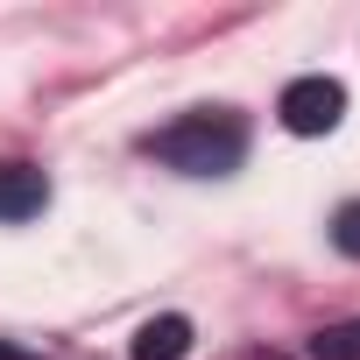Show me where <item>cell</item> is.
Listing matches in <instances>:
<instances>
[{"mask_svg":"<svg viewBox=\"0 0 360 360\" xmlns=\"http://www.w3.org/2000/svg\"><path fill=\"white\" fill-rule=\"evenodd\" d=\"M184 353H191V318H176V311H162L134 332V360H184Z\"/></svg>","mask_w":360,"mask_h":360,"instance_id":"277c9868","label":"cell"},{"mask_svg":"<svg viewBox=\"0 0 360 360\" xmlns=\"http://www.w3.org/2000/svg\"><path fill=\"white\" fill-rule=\"evenodd\" d=\"M332 248H339V255H353V262H360V198H346V205H339V212H332Z\"/></svg>","mask_w":360,"mask_h":360,"instance_id":"8992f818","label":"cell"},{"mask_svg":"<svg viewBox=\"0 0 360 360\" xmlns=\"http://www.w3.org/2000/svg\"><path fill=\"white\" fill-rule=\"evenodd\" d=\"M248 360H283V353H248Z\"/></svg>","mask_w":360,"mask_h":360,"instance_id":"ba28073f","label":"cell"},{"mask_svg":"<svg viewBox=\"0 0 360 360\" xmlns=\"http://www.w3.org/2000/svg\"><path fill=\"white\" fill-rule=\"evenodd\" d=\"M311 360H360V318H346V325H325V332L311 339Z\"/></svg>","mask_w":360,"mask_h":360,"instance_id":"5b68a950","label":"cell"},{"mask_svg":"<svg viewBox=\"0 0 360 360\" xmlns=\"http://www.w3.org/2000/svg\"><path fill=\"white\" fill-rule=\"evenodd\" d=\"M276 113H283V127H290V134H332V127L346 120V85H339V78H325V71L290 78V85H283V99H276Z\"/></svg>","mask_w":360,"mask_h":360,"instance_id":"7a4b0ae2","label":"cell"},{"mask_svg":"<svg viewBox=\"0 0 360 360\" xmlns=\"http://www.w3.org/2000/svg\"><path fill=\"white\" fill-rule=\"evenodd\" d=\"M50 205V176L43 169H29V162H8L0 169V226H22V219H36Z\"/></svg>","mask_w":360,"mask_h":360,"instance_id":"3957f363","label":"cell"},{"mask_svg":"<svg viewBox=\"0 0 360 360\" xmlns=\"http://www.w3.org/2000/svg\"><path fill=\"white\" fill-rule=\"evenodd\" d=\"M0 360H36L29 346H8V339H0Z\"/></svg>","mask_w":360,"mask_h":360,"instance_id":"52a82bcc","label":"cell"},{"mask_svg":"<svg viewBox=\"0 0 360 360\" xmlns=\"http://www.w3.org/2000/svg\"><path fill=\"white\" fill-rule=\"evenodd\" d=\"M148 155L169 162V169H184V176H233L240 155H248V127H240V113H226V106H198V113H184V120L155 127V134H148Z\"/></svg>","mask_w":360,"mask_h":360,"instance_id":"6da1fadb","label":"cell"}]
</instances>
